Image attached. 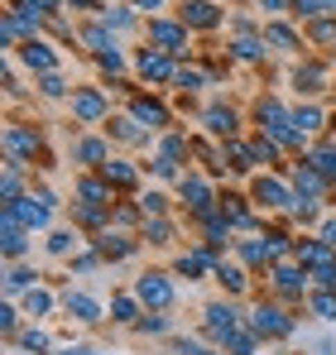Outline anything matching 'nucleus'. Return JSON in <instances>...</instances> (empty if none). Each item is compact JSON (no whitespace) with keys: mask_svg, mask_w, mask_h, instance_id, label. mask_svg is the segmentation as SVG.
<instances>
[{"mask_svg":"<svg viewBox=\"0 0 336 355\" xmlns=\"http://www.w3.org/2000/svg\"><path fill=\"white\" fill-rule=\"evenodd\" d=\"M53 207H58L53 192H24L19 202H5V211H0V216H15V221L34 236V231H44V226L53 221Z\"/></svg>","mask_w":336,"mask_h":355,"instance_id":"nucleus-1","label":"nucleus"},{"mask_svg":"<svg viewBox=\"0 0 336 355\" xmlns=\"http://www.w3.org/2000/svg\"><path fill=\"white\" fill-rule=\"evenodd\" d=\"M245 327H250L255 336H264V341H283V336H293V317L283 312L279 302H255L250 317H245Z\"/></svg>","mask_w":336,"mask_h":355,"instance_id":"nucleus-2","label":"nucleus"},{"mask_svg":"<svg viewBox=\"0 0 336 355\" xmlns=\"http://www.w3.org/2000/svg\"><path fill=\"white\" fill-rule=\"evenodd\" d=\"M67 106H72V116L82 120V125H101V120H111V101H106L101 87H72Z\"/></svg>","mask_w":336,"mask_h":355,"instance_id":"nucleus-3","label":"nucleus"},{"mask_svg":"<svg viewBox=\"0 0 336 355\" xmlns=\"http://www.w3.org/2000/svg\"><path fill=\"white\" fill-rule=\"evenodd\" d=\"M250 202L264 207V211H283V207H298V192L279 182V178H255L250 182Z\"/></svg>","mask_w":336,"mask_h":355,"instance_id":"nucleus-4","label":"nucleus"},{"mask_svg":"<svg viewBox=\"0 0 336 355\" xmlns=\"http://www.w3.org/2000/svg\"><path fill=\"white\" fill-rule=\"evenodd\" d=\"M144 34H149V44H154L159 53H168V58H183V53H187V24H183V19H178V24H173V19H149Z\"/></svg>","mask_w":336,"mask_h":355,"instance_id":"nucleus-5","label":"nucleus"},{"mask_svg":"<svg viewBox=\"0 0 336 355\" xmlns=\"http://www.w3.org/2000/svg\"><path fill=\"white\" fill-rule=\"evenodd\" d=\"M135 297H140L149 312H168V307H173V279H168V274H140V279H135Z\"/></svg>","mask_w":336,"mask_h":355,"instance_id":"nucleus-6","label":"nucleus"},{"mask_svg":"<svg viewBox=\"0 0 336 355\" xmlns=\"http://www.w3.org/2000/svg\"><path fill=\"white\" fill-rule=\"evenodd\" d=\"M178 197L187 202V211H192V216H207V211H217V207H221V197H212L207 178H197V173H183V178H178Z\"/></svg>","mask_w":336,"mask_h":355,"instance_id":"nucleus-7","label":"nucleus"},{"mask_svg":"<svg viewBox=\"0 0 336 355\" xmlns=\"http://www.w3.org/2000/svg\"><path fill=\"white\" fill-rule=\"evenodd\" d=\"M202 317H207V322H202V331H207L217 346H221V341L230 336V331H235V327H245V317H240V307H235V302H212Z\"/></svg>","mask_w":336,"mask_h":355,"instance_id":"nucleus-8","label":"nucleus"},{"mask_svg":"<svg viewBox=\"0 0 336 355\" xmlns=\"http://www.w3.org/2000/svg\"><path fill=\"white\" fill-rule=\"evenodd\" d=\"M15 53H19V62H24L29 72H39V77L58 72V53H53V44H49V39H24Z\"/></svg>","mask_w":336,"mask_h":355,"instance_id":"nucleus-9","label":"nucleus"},{"mask_svg":"<svg viewBox=\"0 0 336 355\" xmlns=\"http://www.w3.org/2000/svg\"><path fill=\"white\" fill-rule=\"evenodd\" d=\"M39 130H29V125H10L5 130V159H15V164H29L34 154H39Z\"/></svg>","mask_w":336,"mask_h":355,"instance_id":"nucleus-10","label":"nucleus"},{"mask_svg":"<svg viewBox=\"0 0 336 355\" xmlns=\"http://www.w3.org/2000/svg\"><path fill=\"white\" fill-rule=\"evenodd\" d=\"M269 284H274V293L283 297H308V269L293 259V264H274L269 269Z\"/></svg>","mask_w":336,"mask_h":355,"instance_id":"nucleus-11","label":"nucleus"},{"mask_svg":"<svg viewBox=\"0 0 336 355\" xmlns=\"http://www.w3.org/2000/svg\"><path fill=\"white\" fill-rule=\"evenodd\" d=\"M135 72H140L144 82H173V77H178L173 58H168V53H159V49H140V58H135Z\"/></svg>","mask_w":336,"mask_h":355,"instance_id":"nucleus-12","label":"nucleus"},{"mask_svg":"<svg viewBox=\"0 0 336 355\" xmlns=\"http://www.w3.org/2000/svg\"><path fill=\"white\" fill-rule=\"evenodd\" d=\"M178 19H183L187 29H217V24H221V5H217V0H183Z\"/></svg>","mask_w":336,"mask_h":355,"instance_id":"nucleus-13","label":"nucleus"},{"mask_svg":"<svg viewBox=\"0 0 336 355\" xmlns=\"http://www.w3.org/2000/svg\"><path fill=\"white\" fill-rule=\"evenodd\" d=\"M0 250H5L10 264H19V259L29 254V231H24L15 216H0Z\"/></svg>","mask_w":336,"mask_h":355,"instance_id":"nucleus-14","label":"nucleus"},{"mask_svg":"<svg viewBox=\"0 0 336 355\" xmlns=\"http://www.w3.org/2000/svg\"><path fill=\"white\" fill-rule=\"evenodd\" d=\"M72 159L87 164V168H106L111 164V144L96 139V135H82V139H72Z\"/></svg>","mask_w":336,"mask_h":355,"instance_id":"nucleus-15","label":"nucleus"},{"mask_svg":"<svg viewBox=\"0 0 336 355\" xmlns=\"http://www.w3.org/2000/svg\"><path fill=\"white\" fill-rule=\"evenodd\" d=\"M62 312H67L72 322H82V327L101 322V302H96L92 293H72V288H67V293H62Z\"/></svg>","mask_w":336,"mask_h":355,"instance_id":"nucleus-16","label":"nucleus"},{"mask_svg":"<svg viewBox=\"0 0 336 355\" xmlns=\"http://www.w3.org/2000/svg\"><path fill=\"white\" fill-rule=\"evenodd\" d=\"M130 116L154 135V130H164V125H168V106H164V101H154V96H135V101H130Z\"/></svg>","mask_w":336,"mask_h":355,"instance_id":"nucleus-17","label":"nucleus"},{"mask_svg":"<svg viewBox=\"0 0 336 355\" xmlns=\"http://www.w3.org/2000/svg\"><path fill=\"white\" fill-rule=\"evenodd\" d=\"M293 192H298V202H308V207H317V197L327 192V178L317 173V168H308V164H303V168L293 173Z\"/></svg>","mask_w":336,"mask_h":355,"instance_id":"nucleus-18","label":"nucleus"},{"mask_svg":"<svg viewBox=\"0 0 336 355\" xmlns=\"http://www.w3.org/2000/svg\"><path fill=\"white\" fill-rule=\"evenodd\" d=\"M264 44H269V49H279V53H303V34H298V29H288L283 19H269V24H264Z\"/></svg>","mask_w":336,"mask_h":355,"instance_id":"nucleus-19","label":"nucleus"},{"mask_svg":"<svg viewBox=\"0 0 336 355\" xmlns=\"http://www.w3.org/2000/svg\"><path fill=\"white\" fill-rule=\"evenodd\" d=\"M106 135L125 139V144H149V130H144L135 116H111V120H106Z\"/></svg>","mask_w":336,"mask_h":355,"instance_id":"nucleus-20","label":"nucleus"},{"mask_svg":"<svg viewBox=\"0 0 336 355\" xmlns=\"http://www.w3.org/2000/svg\"><path fill=\"white\" fill-rule=\"evenodd\" d=\"M29 288H39V269H34V264H10V269H5V297L29 293Z\"/></svg>","mask_w":336,"mask_h":355,"instance_id":"nucleus-21","label":"nucleus"},{"mask_svg":"<svg viewBox=\"0 0 336 355\" xmlns=\"http://www.w3.org/2000/svg\"><path fill=\"white\" fill-rule=\"evenodd\" d=\"M77 202L111 207V182H106V178H77Z\"/></svg>","mask_w":336,"mask_h":355,"instance_id":"nucleus-22","label":"nucleus"},{"mask_svg":"<svg viewBox=\"0 0 336 355\" xmlns=\"http://www.w3.org/2000/svg\"><path fill=\"white\" fill-rule=\"evenodd\" d=\"M92 53H111V49H120V39H115L106 24H82V34H77Z\"/></svg>","mask_w":336,"mask_h":355,"instance_id":"nucleus-23","label":"nucleus"},{"mask_svg":"<svg viewBox=\"0 0 336 355\" xmlns=\"http://www.w3.org/2000/svg\"><path fill=\"white\" fill-rule=\"evenodd\" d=\"M221 259H212V250H187L183 259H178V274H187V279H202L207 269H217Z\"/></svg>","mask_w":336,"mask_h":355,"instance_id":"nucleus-24","label":"nucleus"},{"mask_svg":"<svg viewBox=\"0 0 336 355\" xmlns=\"http://www.w3.org/2000/svg\"><path fill=\"white\" fill-rule=\"evenodd\" d=\"M0 197H5V202H19V197H24V164L5 159V178H0Z\"/></svg>","mask_w":336,"mask_h":355,"instance_id":"nucleus-25","label":"nucleus"},{"mask_svg":"<svg viewBox=\"0 0 336 355\" xmlns=\"http://www.w3.org/2000/svg\"><path fill=\"white\" fill-rule=\"evenodd\" d=\"M101 24H106L111 34H130V29H135V5H106V10H101Z\"/></svg>","mask_w":336,"mask_h":355,"instance_id":"nucleus-26","label":"nucleus"},{"mask_svg":"<svg viewBox=\"0 0 336 355\" xmlns=\"http://www.w3.org/2000/svg\"><path fill=\"white\" fill-rule=\"evenodd\" d=\"M264 49H269L264 34H240V39L230 44V53H235L240 62H260V58H264Z\"/></svg>","mask_w":336,"mask_h":355,"instance_id":"nucleus-27","label":"nucleus"},{"mask_svg":"<svg viewBox=\"0 0 336 355\" xmlns=\"http://www.w3.org/2000/svg\"><path fill=\"white\" fill-rule=\"evenodd\" d=\"M96 254L101 259H125V254H135V236H111L106 231V236L96 240Z\"/></svg>","mask_w":336,"mask_h":355,"instance_id":"nucleus-28","label":"nucleus"},{"mask_svg":"<svg viewBox=\"0 0 336 355\" xmlns=\"http://www.w3.org/2000/svg\"><path fill=\"white\" fill-rule=\"evenodd\" d=\"M202 120H207V130H212V135H226V139L235 135V111H230V106H207Z\"/></svg>","mask_w":336,"mask_h":355,"instance_id":"nucleus-29","label":"nucleus"},{"mask_svg":"<svg viewBox=\"0 0 336 355\" xmlns=\"http://www.w3.org/2000/svg\"><path fill=\"white\" fill-rule=\"evenodd\" d=\"M255 341H260V336H255L250 327H235V331L221 341V351L226 355H255Z\"/></svg>","mask_w":336,"mask_h":355,"instance_id":"nucleus-30","label":"nucleus"},{"mask_svg":"<svg viewBox=\"0 0 336 355\" xmlns=\"http://www.w3.org/2000/svg\"><path fill=\"white\" fill-rule=\"evenodd\" d=\"M82 245V231L77 226H58L53 236H49V254H72Z\"/></svg>","mask_w":336,"mask_h":355,"instance_id":"nucleus-31","label":"nucleus"},{"mask_svg":"<svg viewBox=\"0 0 336 355\" xmlns=\"http://www.w3.org/2000/svg\"><path fill=\"white\" fill-rule=\"evenodd\" d=\"M140 240H149V245H168V240H173V221H168V216H144Z\"/></svg>","mask_w":336,"mask_h":355,"instance_id":"nucleus-32","label":"nucleus"},{"mask_svg":"<svg viewBox=\"0 0 336 355\" xmlns=\"http://www.w3.org/2000/svg\"><path fill=\"white\" fill-rule=\"evenodd\" d=\"M212 274H217V279H221V288L226 293H245V284H250V279H245V269H240V264H217V269H212Z\"/></svg>","mask_w":336,"mask_h":355,"instance_id":"nucleus-33","label":"nucleus"},{"mask_svg":"<svg viewBox=\"0 0 336 355\" xmlns=\"http://www.w3.org/2000/svg\"><path fill=\"white\" fill-rule=\"evenodd\" d=\"M140 307H144V302H140L135 293H120V297L111 302V322H140V317H144Z\"/></svg>","mask_w":336,"mask_h":355,"instance_id":"nucleus-34","label":"nucleus"},{"mask_svg":"<svg viewBox=\"0 0 336 355\" xmlns=\"http://www.w3.org/2000/svg\"><path fill=\"white\" fill-rule=\"evenodd\" d=\"M308 307H312L322 322H336V288H317V293H308Z\"/></svg>","mask_w":336,"mask_h":355,"instance_id":"nucleus-35","label":"nucleus"},{"mask_svg":"<svg viewBox=\"0 0 336 355\" xmlns=\"http://www.w3.org/2000/svg\"><path fill=\"white\" fill-rule=\"evenodd\" d=\"M101 178H106V182H111V187H135V168H130V164H125V159H111V164H106V168H101Z\"/></svg>","mask_w":336,"mask_h":355,"instance_id":"nucleus-36","label":"nucleus"},{"mask_svg":"<svg viewBox=\"0 0 336 355\" xmlns=\"http://www.w3.org/2000/svg\"><path fill=\"white\" fill-rule=\"evenodd\" d=\"M293 82H298V92L317 96V92H322V82H327V72H322L317 62H308V67H298V77H293Z\"/></svg>","mask_w":336,"mask_h":355,"instance_id":"nucleus-37","label":"nucleus"},{"mask_svg":"<svg viewBox=\"0 0 336 355\" xmlns=\"http://www.w3.org/2000/svg\"><path fill=\"white\" fill-rule=\"evenodd\" d=\"M24 312H29V317H49V312H53V293H49V288H29V293H24Z\"/></svg>","mask_w":336,"mask_h":355,"instance_id":"nucleus-38","label":"nucleus"},{"mask_svg":"<svg viewBox=\"0 0 336 355\" xmlns=\"http://www.w3.org/2000/svg\"><path fill=\"white\" fill-rule=\"evenodd\" d=\"M168 327H173V322H168L164 312H144V317L135 322V331H140V336H164Z\"/></svg>","mask_w":336,"mask_h":355,"instance_id":"nucleus-39","label":"nucleus"},{"mask_svg":"<svg viewBox=\"0 0 336 355\" xmlns=\"http://www.w3.org/2000/svg\"><path fill=\"white\" fill-rule=\"evenodd\" d=\"M72 221H77V231H82V226H101V221H106V207H92V202H77V211H72Z\"/></svg>","mask_w":336,"mask_h":355,"instance_id":"nucleus-40","label":"nucleus"},{"mask_svg":"<svg viewBox=\"0 0 336 355\" xmlns=\"http://www.w3.org/2000/svg\"><path fill=\"white\" fill-rule=\"evenodd\" d=\"M159 154H164V159H173V164H183V159L192 154V144H187L183 135H168L164 144H159Z\"/></svg>","mask_w":336,"mask_h":355,"instance_id":"nucleus-41","label":"nucleus"},{"mask_svg":"<svg viewBox=\"0 0 336 355\" xmlns=\"http://www.w3.org/2000/svg\"><path fill=\"white\" fill-rule=\"evenodd\" d=\"M293 125H298L303 135H312V130H322V111H317V106H298V111H293Z\"/></svg>","mask_w":336,"mask_h":355,"instance_id":"nucleus-42","label":"nucleus"},{"mask_svg":"<svg viewBox=\"0 0 336 355\" xmlns=\"http://www.w3.org/2000/svg\"><path fill=\"white\" fill-rule=\"evenodd\" d=\"M308 39H317V44H332V39H336V19H332V15L312 19V24H308Z\"/></svg>","mask_w":336,"mask_h":355,"instance_id":"nucleus-43","label":"nucleus"},{"mask_svg":"<svg viewBox=\"0 0 336 355\" xmlns=\"http://www.w3.org/2000/svg\"><path fill=\"white\" fill-rule=\"evenodd\" d=\"M250 159H255V164H274V159H279V144H274V139H264V135H260V139H255V144H250Z\"/></svg>","mask_w":336,"mask_h":355,"instance_id":"nucleus-44","label":"nucleus"},{"mask_svg":"<svg viewBox=\"0 0 336 355\" xmlns=\"http://www.w3.org/2000/svg\"><path fill=\"white\" fill-rule=\"evenodd\" d=\"M0 327H5V336H10V341L19 336V307H15L10 297H5V307H0Z\"/></svg>","mask_w":336,"mask_h":355,"instance_id":"nucleus-45","label":"nucleus"},{"mask_svg":"<svg viewBox=\"0 0 336 355\" xmlns=\"http://www.w3.org/2000/svg\"><path fill=\"white\" fill-rule=\"evenodd\" d=\"M140 211H144V216H164L168 197H164V192H144V197H140Z\"/></svg>","mask_w":336,"mask_h":355,"instance_id":"nucleus-46","label":"nucleus"},{"mask_svg":"<svg viewBox=\"0 0 336 355\" xmlns=\"http://www.w3.org/2000/svg\"><path fill=\"white\" fill-rule=\"evenodd\" d=\"M39 92H44V96H67V82H62V72H49V77H39Z\"/></svg>","mask_w":336,"mask_h":355,"instance_id":"nucleus-47","label":"nucleus"},{"mask_svg":"<svg viewBox=\"0 0 336 355\" xmlns=\"http://www.w3.org/2000/svg\"><path fill=\"white\" fill-rule=\"evenodd\" d=\"M202 82H207V77H202V72H192V67H178V77H173V87H183V92H197Z\"/></svg>","mask_w":336,"mask_h":355,"instance_id":"nucleus-48","label":"nucleus"},{"mask_svg":"<svg viewBox=\"0 0 336 355\" xmlns=\"http://www.w3.org/2000/svg\"><path fill=\"white\" fill-rule=\"evenodd\" d=\"M19 346H24V351H49V346H53V341H49V336H44V331H34V327H29V331H24V336H19Z\"/></svg>","mask_w":336,"mask_h":355,"instance_id":"nucleus-49","label":"nucleus"},{"mask_svg":"<svg viewBox=\"0 0 336 355\" xmlns=\"http://www.w3.org/2000/svg\"><path fill=\"white\" fill-rule=\"evenodd\" d=\"M178 355H221V351H212V346H202V341H187V336H178Z\"/></svg>","mask_w":336,"mask_h":355,"instance_id":"nucleus-50","label":"nucleus"},{"mask_svg":"<svg viewBox=\"0 0 336 355\" xmlns=\"http://www.w3.org/2000/svg\"><path fill=\"white\" fill-rule=\"evenodd\" d=\"M154 173L164 178V182H168V178H183V164H173V159H164V154H159V159H154Z\"/></svg>","mask_w":336,"mask_h":355,"instance_id":"nucleus-51","label":"nucleus"},{"mask_svg":"<svg viewBox=\"0 0 336 355\" xmlns=\"http://www.w3.org/2000/svg\"><path fill=\"white\" fill-rule=\"evenodd\" d=\"M15 5H24V10H34V15H58L62 0H15Z\"/></svg>","mask_w":336,"mask_h":355,"instance_id":"nucleus-52","label":"nucleus"},{"mask_svg":"<svg viewBox=\"0 0 336 355\" xmlns=\"http://www.w3.org/2000/svg\"><path fill=\"white\" fill-rule=\"evenodd\" d=\"M96 62H101L106 72H125V53H120V49H111V53H96Z\"/></svg>","mask_w":336,"mask_h":355,"instance_id":"nucleus-53","label":"nucleus"},{"mask_svg":"<svg viewBox=\"0 0 336 355\" xmlns=\"http://www.w3.org/2000/svg\"><path fill=\"white\" fill-rule=\"evenodd\" d=\"M96 264H101V254H96V250H92V254H77V259H72V269H77V274H92Z\"/></svg>","mask_w":336,"mask_h":355,"instance_id":"nucleus-54","label":"nucleus"},{"mask_svg":"<svg viewBox=\"0 0 336 355\" xmlns=\"http://www.w3.org/2000/svg\"><path fill=\"white\" fill-rule=\"evenodd\" d=\"M260 10H264L269 19H279L283 10H293V0H260Z\"/></svg>","mask_w":336,"mask_h":355,"instance_id":"nucleus-55","label":"nucleus"},{"mask_svg":"<svg viewBox=\"0 0 336 355\" xmlns=\"http://www.w3.org/2000/svg\"><path fill=\"white\" fill-rule=\"evenodd\" d=\"M62 5H67V10H92V15H101V10H106L101 0H62Z\"/></svg>","mask_w":336,"mask_h":355,"instance_id":"nucleus-56","label":"nucleus"},{"mask_svg":"<svg viewBox=\"0 0 336 355\" xmlns=\"http://www.w3.org/2000/svg\"><path fill=\"white\" fill-rule=\"evenodd\" d=\"M322 240H327V245H332V250H336V216H332V221H327V226H322Z\"/></svg>","mask_w":336,"mask_h":355,"instance_id":"nucleus-57","label":"nucleus"},{"mask_svg":"<svg viewBox=\"0 0 336 355\" xmlns=\"http://www.w3.org/2000/svg\"><path fill=\"white\" fill-rule=\"evenodd\" d=\"M130 5H135V10H159L164 0H130Z\"/></svg>","mask_w":336,"mask_h":355,"instance_id":"nucleus-58","label":"nucleus"},{"mask_svg":"<svg viewBox=\"0 0 336 355\" xmlns=\"http://www.w3.org/2000/svg\"><path fill=\"white\" fill-rule=\"evenodd\" d=\"M62 355H101V351H92V346H67Z\"/></svg>","mask_w":336,"mask_h":355,"instance_id":"nucleus-59","label":"nucleus"},{"mask_svg":"<svg viewBox=\"0 0 336 355\" xmlns=\"http://www.w3.org/2000/svg\"><path fill=\"white\" fill-rule=\"evenodd\" d=\"M327 15H332V19H336V0H327Z\"/></svg>","mask_w":336,"mask_h":355,"instance_id":"nucleus-60","label":"nucleus"}]
</instances>
